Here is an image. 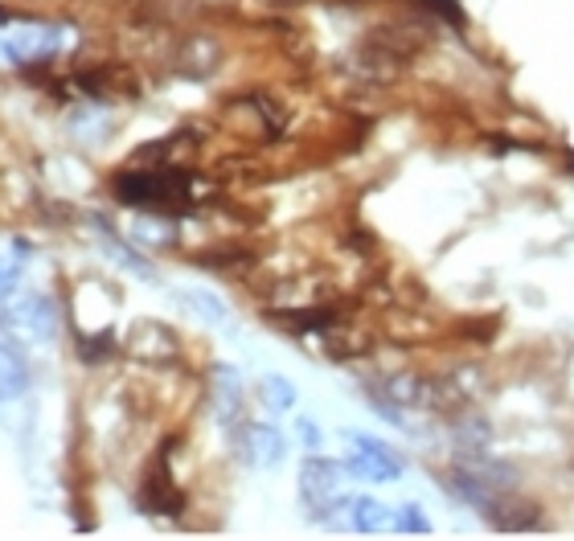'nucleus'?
<instances>
[{
    "mask_svg": "<svg viewBox=\"0 0 574 541\" xmlns=\"http://www.w3.org/2000/svg\"><path fill=\"white\" fill-rule=\"evenodd\" d=\"M115 197L136 209L181 214V209H189L193 185H189V172H181V168H144V172H119Z\"/></svg>",
    "mask_w": 574,
    "mask_h": 541,
    "instance_id": "f257e3e1",
    "label": "nucleus"
},
{
    "mask_svg": "<svg viewBox=\"0 0 574 541\" xmlns=\"http://www.w3.org/2000/svg\"><path fill=\"white\" fill-rule=\"evenodd\" d=\"M0 333H9L13 340H29V345H50L58 336V304L50 296L4 299Z\"/></svg>",
    "mask_w": 574,
    "mask_h": 541,
    "instance_id": "f03ea898",
    "label": "nucleus"
},
{
    "mask_svg": "<svg viewBox=\"0 0 574 541\" xmlns=\"http://www.w3.org/2000/svg\"><path fill=\"white\" fill-rule=\"evenodd\" d=\"M299 497L316 521H324L345 501V464L324 460V455H308L299 467Z\"/></svg>",
    "mask_w": 574,
    "mask_h": 541,
    "instance_id": "7ed1b4c3",
    "label": "nucleus"
},
{
    "mask_svg": "<svg viewBox=\"0 0 574 541\" xmlns=\"http://www.w3.org/2000/svg\"><path fill=\"white\" fill-rule=\"evenodd\" d=\"M349 472L357 480H370V485H394L398 476H403V460L394 455L390 443L382 439H370V435H361V430H353L349 435Z\"/></svg>",
    "mask_w": 574,
    "mask_h": 541,
    "instance_id": "20e7f679",
    "label": "nucleus"
},
{
    "mask_svg": "<svg viewBox=\"0 0 574 541\" xmlns=\"http://www.w3.org/2000/svg\"><path fill=\"white\" fill-rule=\"evenodd\" d=\"M0 50L9 62H50L62 50V29L34 21V25H17V34L9 41H0Z\"/></svg>",
    "mask_w": 574,
    "mask_h": 541,
    "instance_id": "39448f33",
    "label": "nucleus"
},
{
    "mask_svg": "<svg viewBox=\"0 0 574 541\" xmlns=\"http://www.w3.org/2000/svg\"><path fill=\"white\" fill-rule=\"evenodd\" d=\"M239 455L259 472H271L288 460V439L271 423H246L239 435Z\"/></svg>",
    "mask_w": 574,
    "mask_h": 541,
    "instance_id": "423d86ee",
    "label": "nucleus"
},
{
    "mask_svg": "<svg viewBox=\"0 0 574 541\" xmlns=\"http://www.w3.org/2000/svg\"><path fill=\"white\" fill-rule=\"evenodd\" d=\"M128 349L140 361H173L177 357V333L161 320H136L128 333Z\"/></svg>",
    "mask_w": 574,
    "mask_h": 541,
    "instance_id": "0eeeda50",
    "label": "nucleus"
},
{
    "mask_svg": "<svg viewBox=\"0 0 574 541\" xmlns=\"http://www.w3.org/2000/svg\"><path fill=\"white\" fill-rule=\"evenodd\" d=\"M209 394H214V414L226 430L242 423V377L234 365H214V382H209Z\"/></svg>",
    "mask_w": 574,
    "mask_h": 541,
    "instance_id": "6e6552de",
    "label": "nucleus"
},
{
    "mask_svg": "<svg viewBox=\"0 0 574 541\" xmlns=\"http://www.w3.org/2000/svg\"><path fill=\"white\" fill-rule=\"evenodd\" d=\"M29 361L21 353V345L9 336V340H0V402H17L29 394Z\"/></svg>",
    "mask_w": 574,
    "mask_h": 541,
    "instance_id": "1a4fd4ad",
    "label": "nucleus"
},
{
    "mask_svg": "<svg viewBox=\"0 0 574 541\" xmlns=\"http://www.w3.org/2000/svg\"><path fill=\"white\" fill-rule=\"evenodd\" d=\"M222 66V46L214 38H189L177 50V75L186 78H209Z\"/></svg>",
    "mask_w": 574,
    "mask_h": 541,
    "instance_id": "9d476101",
    "label": "nucleus"
},
{
    "mask_svg": "<svg viewBox=\"0 0 574 541\" xmlns=\"http://www.w3.org/2000/svg\"><path fill=\"white\" fill-rule=\"evenodd\" d=\"M168 443H165V451H161V460L152 464V472H149V485H144V508L149 513H156V517H165V513H173L177 504H181V497H177V488L168 485Z\"/></svg>",
    "mask_w": 574,
    "mask_h": 541,
    "instance_id": "9b49d317",
    "label": "nucleus"
},
{
    "mask_svg": "<svg viewBox=\"0 0 574 541\" xmlns=\"http://www.w3.org/2000/svg\"><path fill=\"white\" fill-rule=\"evenodd\" d=\"M177 304L189 308V312L202 320V324H209V329H230V308H226V299H218L214 292H205V287L177 292Z\"/></svg>",
    "mask_w": 574,
    "mask_h": 541,
    "instance_id": "f8f14e48",
    "label": "nucleus"
},
{
    "mask_svg": "<svg viewBox=\"0 0 574 541\" xmlns=\"http://www.w3.org/2000/svg\"><path fill=\"white\" fill-rule=\"evenodd\" d=\"M94 226H99V234H103V255H107V259L119 262V267H124V271H131V275H144V280H156V267H152V262L144 259V255H140L136 246L124 243V239L115 234L112 226H103V222H94Z\"/></svg>",
    "mask_w": 574,
    "mask_h": 541,
    "instance_id": "ddd939ff",
    "label": "nucleus"
},
{
    "mask_svg": "<svg viewBox=\"0 0 574 541\" xmlns=\"http://www.w3.org/2000/svg\"><path fill=\"white\" fill-rule=\"evenodd\" d=\"M349 525L357 533H382L390 525V508L382 501H373V497H357V501H349Z\"/></svg>",
    "mask_w": 574,
    "mask_h": 541,
    "instance_id": "4468645a",
    "label": "nucleus"
},
{
    "mask_svg": "<svg viewBox=\"0 0 574 541\" xmlns=\"http://www.w3.org/2000/svg\"><path fill=\"white\" fill-rule=\"evenodd\" d=\"M259 402L271 414H288L292 407H296V386H292L283 374H267L259 382Z\"/></svg>",
    "mask_w": 574,
    "mask_h": 541,
    "instance_id": "2eb2a0df",
    "label": "nucleus"
},
{
    "mask_svg": "<svg viewBox=\"0 0 574 541\" xmlns=\"http://www.w3.org/2000/svg\"><path fill=\"white\" fill-rule=\"evenodd\" d=\"M386 394L398 407H419L423 402V382L419 377H394V382H386Z\"/></svg>",
    "mask_w": 574,
    "mask_h": 541,
    "instance_id": "dca6fc26",
    "label": "nucleus"
},
{
    "mask_svg": "<svg viewBox=\"0 0 574 541\" xmlns=\"http://www.w3.org/2000/svg\"><path fill=\"white\" fill-rule=\"evenodd\" d=\"M394 529H398V533H431V521L423 517V508H419V504L407 501L398 513H394Z\"/></svg>",
    "mask_w": 574,
    "mask_h": 541,
    "instance_id": "f3484780",
    "label": "nucleus"
},
{
    "mask_svg": "<svg viewBox=\"0 0 574 541\" xmlns=\"http://www.w3.org/2000/svg\"><path fill=\"white\" fill-rule=\"evenodd\" d=\"M21 255L17 250H13V259H9V255H0V304H4V299L13 296V292H17V283H21Z\"/></svg>",
    "mask_w": 574,
    "mask_h": 541,
    "instance_id": "a211bd4d",
    "label": "nucleus"
},
{
    "mask_svg": "<svg viewBox=\"0 0 574 541\" xmlns=\"http://www.w3.org/2000/svg\"><path fill=\"white\" fill-rule=\"evenodd\" d=\"M296 435L304 439V448H308V451L320 448V427H316L312 418H304V414H299V418H296Z\"/></svg>",
    "mask_w": 574,
    "mask_h": 541,
    "instance_id": "6ab92c4d",
    "label": "nucleus"
},
{
    "mask_svg": "<svg viewBox=\"0 0 574 541\" xmlns=\"http://www.w3.org/2000/svg\"><path fill=\"white\" fill-rule=\"evenodd\" d=\"M103 345H115L107 329L99 336H87V340H82V357H87V361H99V357H103Z\"/></svg>",
    "mask_w": 574,
    "mask_h": 541,
    "instance_id": "aec40b11",
    "label": "nucleus"
}]
</instances>
